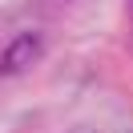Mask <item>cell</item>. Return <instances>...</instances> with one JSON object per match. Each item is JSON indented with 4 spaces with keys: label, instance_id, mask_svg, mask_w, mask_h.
Wrapping results in <instances>:
<instances>
[{
    "label": "cell",
    "instance_id": "obj_1",
    "mask_svg": "<svg viewBox=\"0 0 133 133\" xmlns=\"http://www.w3.org/2000/svg\"><path fill=\"white\" fill-rule=\"evenodd\" d=\"M41 32H20V36H12L8 44H4V52H0V73L4 77H16V73H24V69H32V61L41 57Z\"/></svg>",
    "mask_w": 133,
    "mask_h": 133
},
{
    "label": "cell",
    "instance_id": "obj_2",
    "mask_svg": "<svg viewBox=\"0 0 133 133\" xmlns=\"http://www.w3.org/2000/svg\"><path fill=\"white\" fill-rule=\"evenodd\" d=\"M77 133H97V129H77Z\"/></svg>",
    "mask_w": 133,
    "mask_h": 133
}]
</instances>
